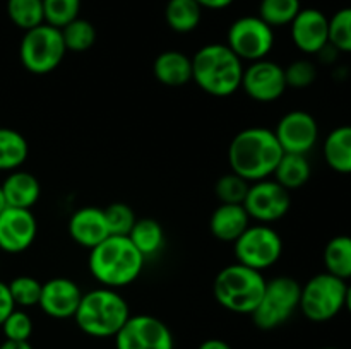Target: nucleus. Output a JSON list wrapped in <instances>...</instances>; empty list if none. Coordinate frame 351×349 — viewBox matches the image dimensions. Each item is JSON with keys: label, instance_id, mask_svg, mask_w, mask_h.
<instances>
[{"label": "nucleus", "instance_id": "27", "mask_svg": "<svg viewBox=\"0 0 351 349\" xmlns=\"http://www.w3.org/2000/svg\"><path fill=\"white\" fill-rule=\"evenodd\" d=\"M322 260H324L326 272L332 274L343 281L351 279V236H332L326 243Z\"/></svg>", "mask_w": 351, "mask_h": 349}, {"label": "nucleus", "instance_id": "5", "mask_svg": "<svg viewBox=\"0 0 351 349\" xmlns=\"http://www.w3.org/2000/svg\"><path fill=\"white\" fill-rule=\"evenodd\" d=\"M266 279L263 272L235 262L216 274L213 283L215 300L225 310L240 315H252L263 298Z\"/></svg>", "mask_w": 351, "mask_h": 349}, {"label": "nucleus", "instance_id": "8", "mask_svg": "<svg viewBox=\"0 0 351 349\" xmlns=\"http://www.w3.org/2000/svg\"><path fill=\"white\" fill-rule=\"evenodd\" d=\"M346 281L329 272L315 274L302 286L298 310L311 322H329L345 308Z\"/></svg>", "mask_w": 351, "mask_h": 349}, {"label": "nucleus", "instance_id": "19", "mask_svg": "<svg viewBox=\"0 0 351 349\" xmlns=\"http://www.w3.org/2000/svg\"><path fill=\"white\" fill-rule=\"evenodd\" d=\"M3 194V201L9 207L31 209L41 195L40 180L29 171L14 170L0 183Z\"/></svg>", "mask_w": 351, "mask_h": 349}, {"label": "nucleus", "instance_id": "33", "mask_svg": "<svg viewBox=\"0 0 351 349\" xmlns=\"http://www.w3.org/2000/svg\"><path fill=\"white\" fill-rule=\"evenodd\" d=\"M329 43L339 53H351V7L339 9L329 17Z\"/></svg>", "mask_w": 351, "mask_h": 349}, {"label": "nucleus", "instance_id": "35", "mask_svg": "<svg viewBox=\"0 0 351 349\" xmlns=\"http://www.w3.org/2000/svg\"><path fill=\"white\" fill-rule=\"evenodd\" d=\"M7 284H9L10 294H12V300L16 303V307L29 308L36 307L40 303L41 284L43 283H40L36 277L17 276Z\"/></svg>", "mask_w": 351, "mask_h": 349}, {"label": "nucleus", "instance_id": "11", "mask_svg": "<svg viewBox=\"0 0 351 349\" xmlns=\"http://www.w3.org/2000/svg\"><path fill=\"white\" fill-rule=\"evenodd\" d=\"M117 349H175V339L170 327L153 315H130L119 334Z\"/></svg>", "mask_w": 351, "mask_h": 349}, {"label": "nucleus", "instance_id": "32", "mask_svg": "<svg viewBox=\"0 0 351 349\" xmlns=\"http://www.w3.org/2000/svg\"><path fill=\"white\" fill-rule=\"evenodd\" d=\"M249 187L250 181L243 180L242 177L230 171V173L218 178L215 185V194L219 204H243Z\"/></svg>", "mask_w": 351, "mask_h": 349}, {"label": "nucleus", "instance_id": "6", "mask_svg": "<svg viewBox=\"0 0 351 349\" xmlns=\"http://www.w3.org/2000/svg\"><path fill=\"white\" fill-rule=\"evenodd\" d=\"M302 284L293 277L278 276L266 281L263 298L256 310L252 311V320L263 331H273L287 324L300 307Z\"/></svg>", "mask_w": 351, "mask_h": 349}, {"label": "nucleus", "instance_id": "22", "mask_svg": "<svg viewBox=\"0 0 351 349\" xmlns=\"http://www.w3.org/2000/svg\"><path fill=\"white\" fill-rule=\"evenodd\" d=\"M322 154L332 171L351 174V125H339L328 133Z\"/></svg>", "mask_w": 351, "mask_h": 349}, {"label": "nucleus", "instance_id": "39", "mask_svg": "<svg viewBox=\"0 0 351 349\" xmlns=\"http://www.w3.org/2000/svg\"><path fill=\"white\" fill-rule=\"evenodd\" d=\"M235 0H197L199 5L202 9H209V10H221L230 7Z\"/></svg>", "mask_w": 351, "mask_h": 349}, {"label": "nucleus", "instance_id": "4", "mask_svg": "<svg viewBox=\"0 0 351 349\" xmlns=\"http://www.w3.org/2000/svg\"><path fill=\"white\" fill-rule=\"evenodd\" d=\"M129 317L125 298L117 289L101 286L82 294L74 320L86 335L105 339L115 337Z\"/></svg>", "mask_w": 351, "mask_h": 349}, {"label": "nucleus", "instance_id": "3", "mask_svg": "<svg viewBox=\"0 0 351 349\" xmlns=\"http://www.w3.org/2000/svg\"><path fill=\"white\" fill-rule=\"evenodd\" d=\"M243 62L226 43L199 48L192 57V81L209 96L228 98L242 86Z\"/></svg>", "mask_w": 351, "mask_h": 349}, {"label": "nucleus", "instance_id": "29", "mask_svg": "<svg viewBox=\"0 0 351 349\" xmlns=\"http://www.w3.org/2000/svg\"><path fill=\"white\" fill-rule=\"evenodd\" d=\"M300 10V0H261L259 3V17L273 29L290 26Z\"/></svg>", "mask_w": 351, "mask_h": 349}, {"label": "nucleus", "instance_id": "43", "mask_svg": "<svg viewBox=\"0 0 351 349\" xmlns=\"http://www.w3.org/2000/svg\"><path fill=\"white\" fill-rule=\"evenodd\" d=\"M5 207V201H3V194H2V187H0V212H2V209Z\"/></svg>", "mask_w": 351, "mask_h": 349}, {"label": "nucleus", "instance_id": "10", "mask_svg": "<svg viewBox=\"0 0 351 349\" xmlns=\"http://www.w3.org/2000/svg\"><path fill=\"white\" fill-rule=\"evenodd\" d=\"M226 44L242 62L263 60L274 47V29L259 16L239 17L228 27Z\"/></svg>", "mask_w": 351, "mask_h": 349}, {"label": "nucleus", "instance_id": "30", "mask_svg": "<svg viewBox=\"0 0 351 349\" xmlns=\"http://www.w3.org/2000/svg\"><path fill=\"white\" fill-rule=\"evenodd\" d=\"M62 38L67 51H75V53H82L88 51L93 44L96 43V27L88 19L77 17L67 26L62 27Z\"/></svg>", "mask_w": 351, "mask_h": 349}, {"label": "nucleus", "instance_id": "18", "mask_svg": "<svg viewBox=\"0 0 351 349\" xmlns=\"http://www.w3.org/2000/svg\"><path fill=\"white\" fill-rule=\"evenodd\" d=\"M69 235L82 248H95L110 236L105 211L99 207H81L69 219Z\"/></svg>", "mask_w": 351, "mask_h": 349}, {"label": "nucleus", "instance_id": "16", "mask_svg": "<svg viewBox=\"0 0 351 349\" xmlns=\"http://www.w3.org/2000/svg\"><path fill=\"white\" fill-rule=\"evenodd\" d=\"M291 41L305 55H317L329 43V17L319 9H302L290 24Z\"/></svg>", "mask_w": 351, "mask_h": 349}, {"label": "nucleus", "instance_id": "42", "mask_svg": "<svg viewBox=\"0 0 351 349\" xmlns=\"http://www.w3.org/2000/svg\"><path fill=\"white\" fill-rule=\"evenodd\" d=\"M345 308L348 310V313L351 315V284L346 286V294H345Z\"/></svg>", "mask_w": 351, "mask_h": 349}, {"label": "nucleus", "instance_id": "2", "mask_svg": "<svg viewBox=\"0 0 351 349\" xmlns=\"http://www.w3.org/2000/svg\"><path fill=\"white\" fill-rule=\"evenodd\" d=\"M144 259L129 236L110 235L89 250V272L101 286L119 289L132 284L144 269Z\"/></svg>", "mask_w": 351, "mask_h": 349}, {"label": "nucleus", "instance_id": "1", "mask_svg": "<svg viewBox=\"0 0 351 349\" xmlns=\"http://www.w3.org/2000/svg\"><path fill=\"white\" fill-rule=\"evenodd\" d=\"M283 154L285 151L273 130L266 127H250L240 130L232 139L228 163L233 173L252 183L269 178Z\"/></svg>", "mask_w": 351, "mask_h": 349}, {"label": "nucleus", "instance_id": "36", "mask_svg": "<svg viewBox=\"0 0 351 349\" xmlns=\"http://www.w3.org/2000/svg\"><path fill=\"white\" fill-rule=\"evenodd\" d=\"M2 327L5 341H16V342H26L29 341L31 334H33V320L29 315L24 310H14L9 317L3 320Z\"/></svg>", "mask_w": 351, "mask_h": 349}, {"label": "nucleus", "instance_id": "41", "mask_svg": "<svg viewBox=\"0 0 351 349\" xmlns=\"http://www.w3.org/2000/svg\"><path fill=\"white\" fill-rule=\"evenodd\" d=\"M0 349H33L29 341L26 342H16V341H3L0 344Z\"/></svg>", "mask_w": 351, "mask_h": 349}, {"label": "nucleus", "instance_id": "31", "mask_svg": "<svg viewBox=\"0 0 351 349\" xmlns=\"http://www.w3.org/2000/svg\"><path fill=\"white\" fill-rule=\"evenodd\" d=\"M45 23L62 29L77 19L81 12V0H43Z\"/></svg>", "mask_w": 351, "mask_h": 349}, {"label": "nucleus", "instance_id": "34", "mask_svg": "<svg viewBox=\"0 0 351 349\" xmlns=\"http://www.w3.org/2000/svg\"><path fill=\"white\" fill-rule=\"evenodd\" d=\"M103 211H105L110 235L129 236V233L132 231L134 224L137 221L136 212H134V209L129 204H125V202H113V204H110Z\"/></svg>", "mask_w": 351, "mask_h": 349}, {"label": "nucleus", "instance_id": "38", "mask_svg": "<svg viewBox=\"0 0 351 349\" xmlns=\"http://www.w3.org/2000/svg\"><path fill=\"white\" fill-rule=\"evenodd\" d=\"M16 308L17 307L12 300V294H10L9 284L0 281V325L3 324V320H5Z\"/></svg>", "mask_w": 351, "mask_h": 349}, {"label": "nucleus", "instance_id": "44", "mask_svg": "<svg viewBox=\"0 0 351 349\" xmlns=\"http://www.w3.org/2000/svg\"><path fill=\"white\" fill-rule=\"evenodd\" d=\"M322 349H338V348H322Z\"/></svg>", "mask_w": 351, "mask_h": 349}, {"label": "nucleus", "instance_id": "17", "mask_svg": "<svg viewBox=\"0 0 351 349\" xmlns=\"http://www.w3.org/2000/svg\"><path fill=\"white\" fill-rule=\"evenodd\" d=\"M77 283L67 277H53L41 284V296L38 307L51 318H74L82 298Z\"/></svg>", "mask_w": 351, "mask_h": 349}, {"label": "nucleus", "instance_id": "7", "mask_svg": "<svg viewBox=\"0 0 351 349\" xmlns=\"http://www.w3.org/2000/svg\"><path fill=\"white\" fill-rule=\"evenodd\" d=\"M65 53L67 48L58 27L43 23L24 31L19 44V58L23 67L31 74H50L62 64Z\"/></svg>", "mask_w": 351, "mask_h": 349}, {"label": "nucleus", "instance_id": "14", "mask_svg": "<svg viewBox=\"0 0 351 349\" xmlns=\"http://www.w3.org/2000/svg\"><path fill=\"white\" fill-rule=\"evenodd\" d=\"M273 132L285 153L308 154L319 140V123L308 112L293 109L281 116Z\"/></svg>", "mask_w": 351, "mask_h": 349}, {"label": "nucleus", "instance_id": "15", "mask_svg": "<svg viewBox=\"0 0 351 349\" xmlns=\"http://www.w3.org/2000/svg\"><path fill=\"white\" fill-rule=\"evenodd\" d=\"M38 222L31 209L5 207L0 212V250L5 253H23L34 243Z\"/></svg>", "mask_w": 351, "mask_h": 349}, {"label": "nucleus", "instance_id": "24", "mask_svg": "<svg viewBox=\"0 0 351 349\" xmlns=\"http://www.w3.org/2000/svg\"><path fill=\"white\" fill-rule=\"evenodd\" d=\"M129 240L134 243L144 259L158 255L165 246V229L156 219L143 218L137 219L132 231L129 233Z\"/></svg>", "mask_w": 351, "mask_h": 349}, {"label": "nucleus", "instance_id": "12", "mask_svg": "<svg viewBox=\"0 0 351 349\" xmlns=\"http://www.w3.org/2000/svg\"><path fill=\"white\" fill-rule=\"evenodd\" d=\"M242 205L250 219H256L261 224H271L283 219L290 211V192L276 180L264 178L250 183Z\"/></svg>", "mask_w": 351, "mask_h": 349}, {"label": "nucleus", "instance_id": "37", "mask_svg": "<svg viewBox=\"0 0 351 349\" xmlns=\"http://www.w3.org/2000/svg\"><path fill=\"white\" fill-rule=\"evenodd\" d=\"M285 79H287L288 88L305 89L315 82L317 68L307 58H298V60H293L285 68Z\"/></svg>", "mask_w": 351, "mask_h": 349}, {"label": "nucleus", "instance_id": "23", "mask_svg": "<svg viewBox=\"0 0 351 349\" xmlns=\"http://www.w3.org/2000/svg\"><path fill=\"white\" fill-rule=\"evenodd\" d=\"M274 180L281 185V187L290 190H297L302 188L312 174V166L307 159V154H291L285 153L283 157L280 159L278 166L274 168Z\"/></svg>", "mask_w": 351, "mask_h": 349}, {"label": "nucleus", "instance_id": "9", "mask_svg": "<svg viewBox=\"0 0 351 349\" xmlns=\"http://www.w3.org/2000/svg\"><path fill=\"white\" fill-rule=\"evenodd\" d=\"M237 262L263 272L280 260L283 253V240L269 224L249 226L233 242Z\"/></svg>", "mask_w": 351, "mask_h": 349}, {"label": "nucleus", "instance_id": "28", "mask_svg": "<svg viewBox=\"0 0 351 349\" xmlns=\"http://www.w3.org/2000/svg\"><path fill=\"white\" fill-rule=\"evenodd\" d=\"M7 16L19 29H33L45 23L43 0H7Z\"/></svg>", "mask_w": 351, "mask_h": 349}, {"label": "nucleus", "instance_id": "26", "mask_svg": "<svg viewBox=\"0 0 351 349\" xmlns=\"http://www.w3.org/2000/svg\"><path fill=\"white\" fill-rule=\"evenodd\" d=\"M29 144L26 137L14 129L0 127V171L19 170L27 159Z\"/></svg>", "mask_w": 351, "mask_h": 349}, {"label": "nucleus", "instance_id": "21", "mask_svg": "<svg viewBox=\"0 0 351 349\" xmlns=\"http://www.w3.org/2000/svg\"><path fill=\"white\" fill-rule=\"evenodd\" d=\"M158 82L170 88H180L192 81V57L184 51L167 50L156 57L153 64Z\"/></svg>", "mask_w": 351, "mask_h": 349}, {"label": "nucleus", "instance_id": "13", "mask_svg": "<svg viewBox=\"0 0 351 349\" xmlns=\"http://www.w3.org/2000/svg\"><path fill=\"white\" fill-rule=\"evenodd\" d=\"M249 98L259 103H273L280 99L288 89L285 68L273 60L250 62L243 68L242 86Z\"/></svg>", "mask_w": 351, "mask_h": 349}, {"label": "nucleus", "instance_id": "40", "mask_svg": "<svg viewBox=\"0 0 351 349\" xmlns=\"http://www.w3.org/2000/svg\"><path fill=\"white\" fill-rule=\"evenodd\" d=\"M197 349H232V346L223 339H208V341L201 342Z\"/></svg>", "mask_w": 351, "mask_h": 349}, {"label": "nucleus", "instance_id": "25", "mask_svg": "<svg viewBox=\"0 0 351 349\" xmlns=\"http://www.w3.org/2000/svg\"><path fill=\"white\" fill-rule=\"evenodd\" d=\"M202 7L197 0H168L165 19L168 27L175 33H192L201 24Z\"/></svg>", "mask_w": 351, "mask_h": 349}, {"label": "nucleus", "instance_id": "20", "mask_svg": "<svg viewBox=\"0 0 351 349\" xmlns=\"http://www.w3.org/2000/svg\"><path fill=\"white\" fill-rule=\"evenodd\" d=\"M250 218L242 204H219L209 219V231L216 240L233 243L247 228Z\"/></svg>", "mask_w": 351, "mask_h": 349}]
</instances>
